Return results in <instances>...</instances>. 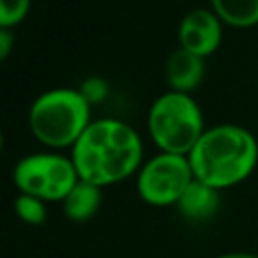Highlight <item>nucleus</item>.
<instances>
[{"label":"nucleus","mask_w":258,"mask_h":258,"mask_svg":"<svg viewBox=\"0 0 258 258\" xmlns=\"http://www.w3.org/2000/svg\"><path fill=\"white\" fill-rule=\"evenodd\" d=\"M206 129L202 109L191 95L167 91L149 107L147 131L159 151L189 155Z\"/></svg>","instance_id":"20e7f679"},{"label":"nucleus","mask_w":258,"mask_h":258,"mask_svg":"<svg viewBox=\"0 0 258 258\" xmlns=\"http://www.w3.org/2000/svg\"><path fill=\"white\" fill-rule=\"evenodd\" d=\"M216 258H258V256L252 252H226V254H220Z\"/></svg>","instance_id":"dca6fc26"},{"label":"nucleus","mask_w":258,"mask_h":258,"mask_svg":"<svg viewBox=\"0 0 258 258\" xmlns=\"http://www.w3.org/2000/svg\"><path fill=\"white\" fill-rule=\"evenodd\" d=\"M224 22L212 8H194L185 12L177 26L179 48L202 58L214 54L222 44Z\"/></svg>","instance_id":"0eeeda50"},{"label":"nucleus","mask_w":258,"mask_h":258,"mask_svg":"<svg viewBox=\"0 0 258 258\" xmlns=\"http://www.w3.org/2000/svg\"><path fill=\"white\" fill-rule=\"evenodd\" d=\"M71 159L81 179L105 187L141 169L143 141L129 123L103 117L91 121L73 145Z\"/></svg>","instance_id":"f257e3e1"},{"label":"nucleus","mask_w":258,"mask_h":258,"mask_svg":"<svg viewBox=\"0 0 258 258\" xmlns=\"http://www.w3.org/2000/svg\"><path fill=\"white\" fill-rule=\"evenodd\" d=\"M12 179L20 194L34 196L42 202H62L81 177L71 155L40 151L18 159Z\"/></svg>","instance_id":"39448f33"},{"label":"nucleus","mask_w":258,"mask_h":258,"mask_svg":"<svg viewBox=\"0 0 258 258\" xmlns=\"http://www.w3.org/2000/svg\"><path fill=\"white\" fill-rule=\"evenodd\" d=\"M30 10V0H0V28L18 26Z\"/></svg>","instance_id":"ddd939ff"},{"label":"nucleus","mask_w":258,"mask_h":258,"mask_svg":"<svg viewBox=\"0 0 258 258\" xmlns=\"http://www.w3.org/2000/svg\"><path fill=\"white\" fill-rule=\"evenodd\" d=\"M89 125L91 103L81 89H48L28 109L30 133L48 149H73Z\"/></svg>","instance_id":"7ed1b4c3"},{"label":"nucleus","mask_w":258,"mask_h":258,"mask_svg":"<svg viewBox=\"0 0 258 258\" xmlns=\"http://www.w3.org/2000/svg\"><path fill=\"white\" fill-rule=\"evenodd\" d=\"M187 159L196 179L222 191L242 183L254 171L258 141L242 125H214L204 131Z\"/></svg>","instance_id":"f03ea898"},{"label":"nucleus","mask_w":258,"mask_h":258,"mask_svg":"<svg viewBox=\"0 0 258 258\" xmlns=\"http://www.w3.org/2000/svg\"><path fill=\"white\" fill-rule=\"evenodd\" d=\"M101 189L103 187H99V185H95L91 181L79 179L75 183V187L67 194V198L60 202L64 216L71 222H77V224L89 222L101 208V202H103Z\"/></svg>","instance_id":"9d476101"},{"label":"nucleus","mask_w":258,"mask_h":258,"mask_svg":"<svg viewBox=\"0 0 258 258\" xmlns=\"http://www.w3.org/2000/svg\"><path fill=\"white\" fill-rule=\"evenodd\" d=\"M175 208L189 222H206L214 218L220 210V189L194 177V181L185 187Z\"/></svg>","instance_id":"1a4fd4ad"},{"label":"nucleus","mask_w":258,"mask_h":258,"mask_svg":"<svg viewBox=\"0 0 258 258\" xmlns=\"http://www.w3.org/2000/svg\"><path fill=\"white\" fill-rule=\"evenodd\" d=\"M206 75V58L191 54L183 48H175L165 60V79L169 91L189 95L200 87Z\"/></svg>","instance_id":"6e6552de"},{"label":"nucleus","mask_w":258,"mask_h":258,"mask_svg":"<svg viewBox=\"0 0 258 258\" xmlns=\"http://www.w3.org/2000/svg\"><path fill=\"white\" fill-rule=\"evenodd\" d=\"M194 181V171L187 155H175L159 151L157 155L143 161L137 171V194L139 198L155 208L175 206L185 191V187Z\"/></svg>","instance_id":"423d86ee"},{"label":"nucleus","mask_w":258,"mask_h":258,"mask_svg":"<svg viewBox=\"0 0 258 258\" xmlns=\"http://www.w3.org/2000/svg\"><path fill=\"white\" fill-rule=\"evenodd\" d=\"M14 212L28 226H42L48 216L46 202H42L34 196H26V194H18V198L14 200Z\"/></svg>","instance_id":"f8f14e48"},{"label":"nucleus","mask_w":258,"mask_h":258,"mask_svg":"<svg viewBox=\"0 0 258 258\" xmlns=\"http://www.w3.org/2000/svg\"><path fill=\"white\" fill-rule=\"evenodd\" d=\"M210 8L228 26L250 28L258 24V0H210Z\"/></svg>","instance_id":"9b49d317"},{"label":"nucleus","mask_w":258,"mask_h":258,"mask_svg":"<svg viewBox=\"0 0 258 258\" xmlns=\"http://www.w3.org/2000/svg\"><path fill=\"white\" fill-rule=\"evenodd\" d=\"M81 93L87 97L89 103H93V101H101L103 95H105V85H103L101 79H89V81L83 85Z\"/></svg>","instance_id":"4468645a"},{"label":"nucleus","mask_w":258,"mask_h":258,"mask_svg":"<svg viewBox=\"0 0 258 258\" xmlns=\"http://www.w3.org/2000/svg\"><path fill=\"white\" fill-rule=\"evenodd\" d=\"M14 42H16V36L12 32V28H0V60L8 58Z\"/></svg>","instance_id":"2eb2a0df"}]
</instances>
